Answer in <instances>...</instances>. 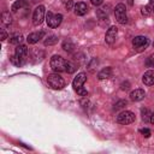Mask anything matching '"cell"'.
I'll use <instances>...</instances> for the list:
<instances>
[{
    "mask_svg": "<svg viewBox=\"0 0 154 154\" xmlns=\"http://www.w3.org/2000/svg\"><path fill=\"white\" fill-rule=\"evenodd\" d=\"M90 2H91L94 6H100V5L103 2V0H90Z\"/></svg>",
    "mask_w": 154,
    "mask_h": 154,
    "instance_id": "32",
    "label": "cell"
},
{
    "mask_svg": "<svg viewBox=\"0 0 154 154\" xmlns=\"http://www.w3.org/2000/svg\"><path fill=\"white\" fill-rule=\"evenodd\" d=\"M45 19V6L40 5L34 10L32 13V24L34 25H40Z\"/></svg>",
    "mask_w": 154,
    "mask_h": 154,
    "instance_id": "7",
    "label": "cell"
},
{
    "mask_svg": "<svg viewBox=\"0 0 154 154\" xmlns=\"http://www.w3.org/2000/svg\"><path fill=\"white\" fill-rule=\"evenodd\" d=\"M120 89L122 90H129L130 89V83L126 81V82H123L122 84H120Z\"/></svg>",
    "mask_w": 154,
    "mask_h": 154,
    "instance_id": "31",
    "label": "cell"
},
{
    "mask_svg": "<svg viewBox=\"0 0 154 154\" xmlns=\"http://www.w3.org/2000/svg\"><path fill=\"white\" fill-rule=\"evenodd\" d=\"M45 35H46V32H45L43 30H41V31H36V32H31V34H29V35H28L26 41H28V43L34 45V43L38 42V41H40Z\"/></svg>",
    "mask_w": 154,
    "mask_h": 154,
    "instance_id": "11",
    "label": "cell"
},
{
    "mask_svg": "<svg viewBox=\"0 0 154 154\" xmlns=\"http://www.w3.org/2000/svg\"><path fill=\"white\" fill-rule=\"evenodd\" d=\"M58 36H55V35H49L46 40H45V46H53V45H55L57 42H58Z\"/></svg>",
    "mask_w": 154,
    "mask_h": 154,
    "instance_id": "20",
    "label": "cell"
},
{
    "mask_svg": "<svg viewBox=\"0 0 154 154\" xmlns=\"http://www.w3.org/2000/svg\"><path fill=\"white\" fill-rule=\"evenodd\" d=\"M141 13H142L143 16H149V14H152V13H153V5L149 4V5L143 6V7L141 8Z\"/></svg>",
    "mask_w": 154,
    "mask_h": 154,
    "instance_id": "22",
    "label": "cell"
},
{
    "mask_svg": "<svg viewBox=\"0 0 154 154\" xmlns=\"http://www.w3.org/2000/svg\"><path fill=\"white\" fill-rule=\"evenodd\" d=\"M10 60H11V63H12L13 65H16V66H22V65L24 64L17 55H12V57L10 58Z\"/></svg>",
    "mask_w": 154,
    "mask_h": 154,
    "instance_id": "25",
    "label": "cell"
},
{
    "mask_svg": "<svg viewBox=\"0 0 154 154\" xmlns=\"http://www.w3.org/2000/svg\"><path fill=\"white\" fill-rule=\"evenodd\" d=\"M73 11H75V14H76V16H84V14L88 12V6H87L85 2L79 1V2L75 4Z\"/></svg>",
    "mask_w": 154,
    "mask_h": 154,
    "instance_id": "12",
    "label": "cell"
},
{
    "mask_svg": "<svg viewBox=\"0 0 154 154\" xmlns=\"http://www.w3.org/2000/svg\"><path fill=\"white\" fill-rule=\"evenodd\" d=\"M153 12H154V5H153Z\"/></svg>",
    "mask_w": 154,
    "mask_h": 154,
    "instance_id": "36",
    "label": "cell"
},
{
    "mask_svg": "<svg viewBox=\"0 0 154 154\" xmlns=\"http://www.w3.org/2000/svg\"><path fill=\"white\" fill-rule=\"evenodd\" d=\"M85 81H87V73H84V72L78 73V75L73 78V81H72V87H73V89H75V90H78V89L83 88V84L85 83Z\"/></svg>",
    "mask_w": 154,
    "mask_h": 154,
    "instance_id": "8",
    "label": "cell"
},
{
    "mask_svg": "<svg viewBox=\"0 0 154 154\" xmlns=\"http://www.w3.org/2000/svg\"><path fill=\"white\" fill-rule=\"evenodd\" d=\"M141 114H142V120H144V122H149V120H150V114H152V112H150L148 108H142V109H141Z\"/></svg>",
    "mask_w": 154,
    "mask_h": 154,
    "instance_id": "23",
    "label": "cell"
},
{
    "mask_svg": "<svg viewBox=\"0 0 154 154\" xmlns=\"http://www.w3.org/2000/svg\"><path fill=\"white\" fill-rule=\"evenodd\" d=\"M34 1H40V0H34Z\"/></svg>",
    "mask_w": 154,
    "mask_h": 154,
    "instance_id": "38",
    "label": "cell"
},
{
    "mask_svg": "<svg viewBox=\"0 0 154 154\" xmlns=\"http://www.w3.org/2000/svg\"><path fill=\"white\" fill-rule=\"evenodd\" d=\"M46 22H47V25L49 28H58L60 25V23L63 22V16L60 13L58 14H54L53 12L48 11L47 14H46Z\"/></svg>",
    "mask_w": 154,
    "mask_h": 154,
    "instance_id": "5",
    "label": "cell"
},
{
    "mask_svg": "<svg viewBox=\"0 0 154 154\" xmlns=\"http://www.w3.org/2000/svg\"><path fill=\"white\" fill-rule=\"evenodd\" d=\"M47 83H48V85L52 89H55V90L63 89L65 87V81H64V78L58 72H54V73L48 75L47 76Z\"/></svg>",
    "mask_w": 154,
    "mask_h": 154,
    "instance_id": "1",
    "label": "cell"
},
{
    "mask_svg": "<svg viewBox=\"0 0 154 154\" xmlns=\"http://www.w3.org/2000/svg\"><path fill=\"white\" fill-rule=\"evenodd\" d=\"M128 2H129V5H132V4H134V0H129Z\"/></svg>",
    "mask_w": 154,
    "mask_h": 154,
    "instance_id": "35",
    "label": "cell"
},
{
    "mask_svg": "<svg viewBox=\"0 0 154 154\" xmlns=\"http://www.w3.org/2000/svg\"><path fill=\"white\" fill-rule=\"evenodd\" d=\"M146 96V91L143 89H135L130 93V100L131 101H141Z\"/></svg>",
    "mask_w": 154,
    "mask_h": 154,
    "instance_id": "13",
    "label": "cell"
},
{
    "mask_svg": "<svg viewBox=\"0 0 154 154\" xmlns=\"http://www.w3.org/2000/svg\"><path fill=\"white\" fill-rule=\"evenodd\" d=\"M0 31H1V41H5V40L7 38V34H6L5 29H1Z\"/></svg>",
    "mask_w": 154,
    "mask_h": 154,
    "instance_id": "33",
    "label": "cell"
},
{
    "mask_svg": "<svg viewBox=\"0 0 154 154\" xmlns=\"http://www.w3.org/2000/svg\"><path fill=\"white\" fill-rule=\"evenodd\" d=\"M112 75H113L112 67H105V69H102V70L97 73V78H99L100 81H102V79H108V78L112 77Z\"/></svg>",
    "mask_w": 154,
    "mask_h": 154,
    "instance_id": "16",
    "label": "cell"
},
{
    "mask_svg": "<svg viewBox=\"0 0 154 154\" xmlns=\"http://www.w3.org/2000/svg\"><path fill=\"white\" fill-rule=\"evenodd\" d=\"M14 55H17L23 63H25L26 57H28V47H26L25 45H18V46L16 47Z\"/></svg>",
    "mask_w": 154,
    "mask_h": 154,
    "instance_id": "10",
    "label": "cell"
},
{
    "mask_svg": "<svg viewBox=\"0 0 154 154\" xmlns=\"http://www.w3.org/2000/svg\"><path fill=\"white\" fill-rule=\"evenodd\" d=\"M142 82L144 85H153L154 84V71L148 70L147 72H144V75L142 77Z\"/></svg>",
    "mask_w": 154,
    "mask_h": 154,
    "instance_id": "14",
    "label": "cell"
},
{
    "mask_svg": "<svg viewBox=\"0 0 154 154\" xmlns=\"http://www.w3.org/2000/svg\"><path fill=\"white\" fill-rule=\"evenodd\" d=\"M1 22L4 25H10L12 23V16L10 12H2L1 13Z\"/></svg>",
    "mask_w": 154,
    "mask_h": 154,
    "instance_id": "18",
    "label": "cell"
},
{
    "mask_svg": "<svg viewBox=\"0 0 154 154\" xmlns=\"http://www.w3.org/2000/svg\"><path fill=\"white\" fill-rule=\"evenodd\" d=\"M66 61L63 57L60 55H53L51 58V69L54 71V72H65L66 71Z\"/></svg>",
    "mask_w": 154,
    "mask_h": 154,
    "instance_id": "2",
    "label": "cell"
},
{
    "mask_svg": "<svg viewBox=\"0 0 154 154\" xmlns=\"http://www.w3.org/2000/svg\"><path fill=\"white\" fill-rule=\"evenodd\" d=\"M22 41H23V35H20V34H16L10 37V43H12V45H19Z\"/></svg>",
    "mask_w": 154,
    "mask_h": 154,
    "instance_id": "21",
    "label": "cell"
},
{
    "mask_svg": "<svg viewBox=\"0 0 154 154\" xmlns=\"http://www.w3.org/2000/svg\"><path fill=\"white\" fill-rule=\"evenodd\" d=\"M63 49H64L65 52H67V53H72L73 49H75V45L72 43V41L65 40V41L63 42Z\"/></svg>",
    "mask_w": 154,
    "mask_h": 154,
    "instance_id": "17",
    "label": "cell"
},
{
    "mask_svg": "<svg viewBox=\"0 0 154 154\" xmlns=\"http://www.w3.org/2000/svg\"><path fill=\"white\" fill-rule=\"evenodd\" d=\"M135 119H136V116H135L134 112H131V111H123V112H120V113L117 116V119H116V120H117V123H119V124L126 125V124L134 123Z\"/></svg>",
    "mask_w": 154,
    "mask_h": 154,
    "instance_id": "4",
    "label": "cell"
},
{
    "mask_svg": "<svg viewBox=\"0 0 154 154\" xmlns=\"http://www.w3.org/2000/svg\"><path fill=\"white\" fill-rule=\"evenodd\" d=\"M126 105H128V101H126V100H119L118 102H116L113 109H114V111L122 109V108H124V106H126Z\"/></svg>",
    "mask_w": 154,
    "mask_h": 154,
    "instance_id": "24",
    "label": "cell"
},
{
    "mask_svg": "<svg viewBox=\"0 0 154 154\" xmlns=\"http://www.w3.org/2000/svg\"><path fill=\"white\" fill-rule=\"evenodd\" d=\"M114 16L118 23L126 24L128 23V16H126V8L124 4H118L114 7Z\"/></svg>",
    "mask_w": 154,
    "mask_h": 154,
    "instance_id": "3",
    "label": "cell"
},
{
    "mask_svg": "<svg viewBox=\"0 0 154 154\" xmlns=\"http://www.w3.org/2000/svg\"><path fill=\"white\" fill-rule=\"evenodd\" d=\"M75 70H76V65L73 63H71V61H66V71L65 72L72 73V72H75Z\"/></svg>",
    "mask_w": 154,
    "mask_h": 154,
    "instance_id": "26",
    "label": "cell"
},
{
    "mask_svg": "<svg viewBox=\"0 0 154 154\" xmlns=\"http://www.w3.org/2000/svg\"><path fill=\"white\" fill-rule=\"evenodd\" d=\"M149 45V40L146 36H136L132 40V46L137 52H142Z\"/></svg>",
    "mask_w": 154,
    "mask_h": 154,
    "instance_id": "6",
    "label": "cell"
},
{
    "mask_svg": "<svg viewBox=\"0 0 154 154\" xmlns=\"http://www.w3.org/2000/svg\"><path fill=\"white\" fill-rule=\"evenodd\" d=\"M96 16L102 20H108V12L106 11V7L96 10Z\"/></svg>",
    "mask_w": 154,
    "mask_h": 154,
    "instance_id": "19",
    "label": "cell"
},
{
    "mask_svg": "<svg viewBox=\"0 0 154 154\" xmlns=\"http://www.w3.org/2000/svg\"><path fill=\"white\" fill-rule=\"evenodd\" d=\"M150 2H154V0H150Z\"/></svg>",
    "mask_w": 154,
    "mask_h": 154,
    "instance_id": "37",
    "label": "cell"
},
{
    "mask_svg": "<svg viewBox=\"0 0 154 154\" xmlns=\"http://www.w3.org/2000/svg\"><path fill=\"white\" fill-rule=\"evenodd\" d=\"M149 122H150L152 124H154V113L150 114V120H149Z\"/></svg>",
    "mask_w": 154,
    "mask_h": 154,
    "instance_id": "34",
    "label": "cell"
},
{
    "mask_svg": "<svg viewBox=\"0 0 154 154\" xmlns=\"http://www.w3.org/2000/svg\"><path fill=\"white\" fill-rule=\"evenodd\" d=\"M117 34H118V28L117 26H111L107 31H106V35H105V41L106 43H109L112 45L114 41H116V37H117Z\"/></svg>",
    "mask_w": 154,
    "mask_h": 154,
    "instance_id": "9",
    "label": "cell"
},
{
    "mask_svg": "<svg viewBox=\"0 0 154 154\" xmlns=\"http://www.w3.org/2000/svg\"><path fill=\"white\" fill-rule=\"evenodd\" d=\"M146 64H147V66H149V67H154V53L150 54V55L147 58Z\"/></svg>",
    "mask_w": 154,
    "mask_h": 154,
    "instance_id": "27",
    "label": "cell"
},
{
    "mask_svg": "<svg viewBox=\"0 0 154 154\" xmlns=\"http://www.w3.org/2000/svg\"><path fill=\"white\" fill-rule=\"evenodd\" d=\"M29 7V4L25 0H16L13 2V5L11 6V11L12 12H18V10H24Z\"/></svg>",
    "mask_w": 154,
    "mask_h": 154,
    "instance_id": "15",
    "label": "cell"
},
{
    "mask_svg": "<svg viewBox=\"0 0 154 154\" xmlns=\"http://www.w3.org/2000/svg\"><path fill=\"white\" fill-rule=\"evenodd\" d=\"M140 131H141V134H142L144 137H149V136H150V134H152V132H150V130H149V129H147V128L141 129Z\"/></svg>",
    "mask_w": 154,
    "mask_h": 154,
    "instance_id": "30",
    "label": "cell"
},
{
    "mask_svg": "<svg viewBox=\"0 0 154 154\" xmlns=\"http://www.w3.org/2000/svg\"><path fill=\"white\" fill-rule=\"evenodd\" d=\"M65 7H66V10H67V11L72 10V8L75 7V4H73V1H72V0H67V2L65 4Z\"/></svg>",
    "mask_w": 154,
    "mask_h": 154,
    "instance_id": "28",
    "label": "cell"
},
{
    "mask_svg": "<svg viewBox=\"0 0 154 154\" xmlns=\"http://www.w3.org/2000/svg\"><path fill=\"white\" fill-rule=\"evenodd\" d=\"M77 91V94L79 95V96H83V97H85L87 95H88V91L84 89V88H81V89H78V90H76Z\"/></svg>",
    "mask_w": 154,
    "mask_h": 154,
    "instance_id": "29",
    "label": "cell"
}]
</instances>
